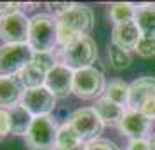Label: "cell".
<instances>
[{
	"label": "cell",
	"mask_w": 155,
	"mask_h": 150,
	"mask_svg": "<svg viewBox=\"0 0 155 150\" xmlns=\"http://www.w3.org/2000/svg\"><path fill=\"white\" fill-rule=\"evenodd\" d=\"M58 19V45H68L82 37H89L94 26V12L87 5L73 4L70 11L61 14Z\"/></svg>",
	"instance_id": "1"
},
{
	"label": "cell",
	"mask_w": 155,
	"mask_h": 150,
	"mask_svg": "<svg viewBox=\"0 0 155 150\" xmlns=\"http://www.w3.org/2000/svg\"><path fill=\"white\" fill-rule=\"evenodd\" d=\"M28 47L33 54L52 52L58 47V19L54 16L40 12L30 19Z\"/></svg>",
	"instance_id": "2"
},
{
	"label": "cell",
	"mask_w": 155,
	"mask_h": 150,
	"mask_svg": "<svg viewBox=\"0 0 155 150\" xmlns=\"http://www.w3.org/2000/svg\"><path fill=\"white\" fill-rule=\"evenodd\" d=\"M96 58H98V45L91 37H82L61 47V63L73 72L92 66Z\"/></svg>",
	"instance_id": "3"
},
{
	"label": "cell",
	"mask_w": 155,
	"mask_h": 150,
	"mask_svg": "<svg viewBox=\"0 0 155 150\" xmlns=\"http://www.w3.org/2000/svg\"><path fill=\"white\" fill-rule=\"evenodd\" d=\"M56 135L58 126L51 115L35 117L25 142L30 150H56Z\"/></svg>",
	"instance_id": "4"
},
{
	"label": "cell",
	"mask_w": 155,
	"mask_h": 150,
	"mask_svg": "<svg viewBox=\"0 0 155 150\" xmlns=\"http://www.w3.org/2000/svg\"><path fill=\"white\" fill-rule=\"evenodd\" d=\"M129 107L155 119V77H140L129 84Z\"/></svg>",
	"instance_id": "5"
},
{
	"label": "cell",
	"mask_w": 155,
	"mask_h": 150,
	"mask_svg": "<svg viewBox=\"0 0 155 150\" xmlns=\"http://www.w3.org/2000/svg\"><path fill=\"white\" fill-rule=\"evenodd\" d=\"M33 51L28 44L12 45L5 44L0 47V77H16L31 61Z\"/></svg>",
	"instance_id": "6"
},
{
	"label": "cell",
	"mask_w": 155,
	"mask_h": 150,
	"mask_svg": "<svg viewBox=\"0 0 155 150\" xmlns=\"http://www.w3.org/2000/svg\"><path fill=\"white\" fill-rule=\"evenodd\" d=\"M105 75L96 66H89L84 70H77L73 73V89L71 93L82 98V100H92L105 93Z\"/></svg>",
	"instance_id": "7"
},
{
	"label": "cell",
	"mask_w": 155,
	"mask_h": 150,
	"mask_svg": "<svg viewBox=\"0 0 155 150\" xmlns=\"http://www.w3.org/2000/svg\"><path fill=\"white\" fill-rule=\"evenodd\" d=\"M56 65L52 52H44V54H33L30 61L18 75L19 82L25 89H33V87H42L45 84V77L49 70Z\"/></svg>",
	"instance_id": "8"
},
{
	"label": "cell",
	"mask_w": 155,
	"mask_h": 150,
	"mask_svg": "<svg viewBox=\"0 0 155 150\" xmlns=\"http://www.w3.org/2000/svg\"><path fill=\"white\" fill-rule=\"evenodd\" d=\"M68 124L75 129L82 143H91L94 140H99V135L103 131V122L94 112V108H78L68 119Z\"/></svg>",
	"instance_id": "9"
},
{
	"label": "cell",
	"mask_w": 155,
	"mask_h": 150,
	"mask_svg": "<svg viewBox=\"0 0 155 150\" xmlns=\"http://www.w3.org/2000/svg\"><path fill=\"white\" fill-rule=\"evenodd\" d=\"M30 19L23 12H12L9 16L0 18V38L5 44L21 45L28 44Z\"/></svg>",
	"instance_id": "10"
},
{
	"label": "cell",
	"mask_w": 155,
	"mask_h": 150,
	"mask_svg": "<svg viewBox=\"0 0 155 150\" xmlns=\"http://www.w3.org/2000/svg\"><path fill=\"white\" fill-rule=\"evenodd\" d=\"M23 107L30 112V115L35 117H44V115H51V112L56 107V96L51 93L45 86L42 87H33V89H25L21 96Z\"/></svg>",
	"instance_id": "11"
},
{
	"label": "cell",
	"mask_w": 155,
	"mask_h": 150,
	"mask_svg": "<svg viewBox=\"0 0 155 150\" xmlns=\"http://www.w3.org/2000/svg\"><path fill=\"white\" fill-rule=\"evenodd\" d=\"M73 73L75 72L68 66H64L63 63H56L49 70L44 86L56 96V100L58 98H66L73 89Z\"/></svg>",
	"instance_id": "12"
},
{
	"label": "cell",
	"mask_w": 155,
	"mask_h": 150,
	"mask_svg": "<svg viewBox=\"0 0 155 150\" xmlns=\"http://www.w3.org/2000/svg\"><path fill=\"white\" fill-rule=\"evenodd\" d=\"M150 128H152V121L147 115H143L141 112L133 110V108L124 112V117L119 124L120 133L124 136H129L131 140H145Z\"/></svg>",
	"instance_id": "13"
},
{
	"label": "cell",
	"mask_w": 155,
	"mask_h": 150,
	"mask_svg": "<svg viewBox=\"0 0 155 150\" xmlns=\"http://www.w3.org/2000/svg\"><path fill=\"white\" fill-rule=\"evenodd\" d=\"M141 32L138 28L136 21H126V23H120V25H115L112 32V44L117 45L124 51H134L136 45L141 38Z\"/></svg>",
	"instance_id": "14"
},
{
	"label": "cell",
	"mask_w": 155,
	"mask_h": 150,
	"mask_svg": "<svg viewBox=\"0 0 155 150\" xmlns=\"http://www.w3.org/2000/svg\"><path fill=\"white\" fill-rule=\"evenodd\" d=\"M25 87L18 77H0V108H11L21 101Z\"/></svg>",
	"instance_id": "15"
},
{
	"label": "cell",
	"mask_w": 155,
	"mask_h": 150,
	"mask_svg": "<svg viewBox=\"0 0 155 150\" xmlns=\"http://www.w3.org/2000/svg\"><path fill=\"white\" fill-rule=\"evenodd\" d=\"M94 112L98 114V117L101 119V122L105 126H119L122 117H124V107H120L113 101L106 100L105 96L99 98L94 105Z\"/></svg>",
	"instance_id": "16"
},
{
	"label": "cell",
	"mask_w": 155,
	"mask_h": 150,
	"mask_svg": "<svg viewBox=\"0 0 155 150\" xmlns=\"http://www.w3.org/2000/svg\"><path fill=\"white\" fill-rule=\"evenodd\" d=\"M9 110V121H11V133L14 136H26L28 135L33 117L30 115V112L23 107L21 103H18L14 107L7 108Z\"/></svg>",
	"instance_id": "17"
},
{
	"label": "cell",
	"mask_w": 155,
	"mask_h": 150,
	"mask_svg": "<svg viewBox=\"0 0 155 150\" xmlns=\"http://www.w3.org/2000/svg\"><path fill=\"white\" fill-rule=\"evenodd\" d=\"M134 21L143 37H155V4H143L136 9Z\"/></svg>",
	"instance_id": "18"
},
{
	"label": "cell",
	"mask_w": 155,
	"mask_h": 150,
	"mask_svg": "<svg viewBox=\"0 0 155 150\" xmlns=\"http://www.w3.org/2000/svg\"><path fill=\"white\" fill-rule=\"evenodd\" d=\"M105 98L120 107L129 105V84H126L124 80H112L105 87Z\"/></svg>",
	"instance_id": "19"
},
{
	"label": "cell",
	"mask_w": 155,
	"mask_h": 150,
	"mask_svg": "<svg viewBox=\"0 0 155 150\" xmlns=\"http://www.w3.org/2000/svg\"><path fill=\"white\" fill-rule=\"evenodd\" d=\"M78 145H82V140L78 138V135L75 133V129L71 128L66 122L61 128H58L56 135V150H70L75 148Z\"/></svg>",
	"instance_id": "20"
},
{
	"label": "cell",
	"mask_w": 155,
	"mask_h": 150,
	"mask_svg": "<svg viewBox=\"0 0 155 150\" xmlns=\"http://www.w3.org/2000/svg\"><path fill=\"white\" fill-rule=\"evenodd\" d=\"M108 16L115 25H120V23H126V21H133L134 16H136V9H134L133 4L119 2V4H113L110 7Z\"/></svg>",
	"instance_id": "21"
},
{
	"label": "cell",
	"mask_w": 155,
	"mask_h": 150,
	"mask_svg": "<svg viewBox=\"0 0 155 150\" xmlns=\"http://www.w3.org/2000/svg\"><path fill=\"white\" fill-rule=\"evenodd\" d=\"M108 61H110V66L112 68H115V70H124V68H129L131 66L133 58H131V54L127 51L110 44L108 45Z\"/></svg>",
	"instance_id": "22"
},
{
	"label": "cell",
	"mask_w": 155,
	"mask_h": 150,
	"mask_svg": "<svg viewBox=\"0 0 155 150\" xmlns=\"http://www.w3.org/2000/svg\"><path fill=\"white\" fill-rule=\"evenodd\" d=\"M134 51L143 58L155 56V37H141Z\"/></svg>",
	"instance_id": "23"
},
{
	"label": "cell",
	"mask_w": 155,
	"mask_h": 150,
	"mask_svg": "<svg viewBox=\"0 0 155 150\" xmlns=\"http://www.w3.org/2000/svg\"><path fill=\"white\" fill-rule=\"evenodd\" d=\"M85 150H119L117 148V145L110 140H94V142L87 143L85 145Z\"/></svg>",
	"instance_id": "24"
},
{
	"label": "cell",
	"mask_w": 155,
	"mask_h": 150,
	"mask_svg": "<svg viewBox=\"0 0 155 150\" xmlns=\"http://www.w3.org/2000/svg\"><path fill=\"white\" fill-rule=\"evenodd\" d=\"M11 133V121H9V110L0 108V140Z\"/></svg>",
	"instance_id": "25"
},
{
	"label": "cell",
	"mask_w": 155,
	"mask_h": 150,
	"mask_svg": "<svg viewBox=\"0 0 155 150\" xmlns=\"http://www.w3.org/2000/svg\"><path fill=\"white\" fill-rule=\"evenodd\" d=\"M49 5V9L54 12V18H59L61 14H64L66 11H70L71 7H73V4H66V2H56V4H47Z\"/></svg>",
	"instance_id": "26"
},
{
	"label": "cell",
	"mask_w": 155,
	"mask_h": 150,
	"mask_svg": "<svg viewBox=\"0 0 155 150\" xmlns=\"http://www.w3.org/2000/svg\"><path fill=\"white\" fill-rule=\"evenodd\" d=\"M21 7V4H12V2H0V18L9 16L12 12H18V9Z\"/></svg>",
	"instance_id": "27"
},
{
	"label": "cell",
	"mask_w": 155,
	"mask_h": 150,
	"mask_svg": "<svg viewBox=\"0 0 155 150\" xmlns=\"http://www.w3.org/2000/svg\"><path fill=\"white\" fill-rule=\"evenodd\" d=\"M127 150H150V142L148 140H131L127 145Z\"/></svg>",
	"instance_id": "28"
},
{
	"label": "cell",
	"mask_w": 155,
	"mask_h": 150,
	"mask_svg": "<svg viewBox=\"0 0 155 150\" xmlns=\"http://www.w3.org/2000/svg\"><path fill=\"white\" fill-rule=\"evenodd\" d=\"M70 150H85V145L82 143V145H78V147H75V148H70Z\"/></svg>",
	"instance_id": "29"
},
{
	"label": "cell",
	"mask_w": 155,
	"mask_h": 150,
	"mask_svg": "<svg viewBox=\"0 0 155 150\" xmlns=\"http://www.w3.org/2000/svg\"><path fill=\"white\" fill-rule=\"evenodd\" d=\"M150 150H155V136H153V140L150 142Z\"/></svg>",
	"instance_id": "30"
}]
</instances>
